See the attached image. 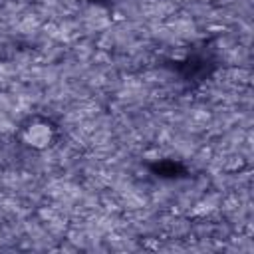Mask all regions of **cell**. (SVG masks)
Returning <instances> with one entry per match:
<instances>
[{"mask_svg": "<svg viewBox=\"0 0 254 254\" xmlns=\"http://www.w3.org/2000/svg\"><path fill=\"white\" fill-rule=\"evenodd\" d=\"M56 135H58L56 125L46 117H32L20 129V141L34 151H44L52 147Z\"/></svg>", "mask_w": 254, "mask_h": 254, "instance_id": "1", "label": "cell"}]
</instances>
